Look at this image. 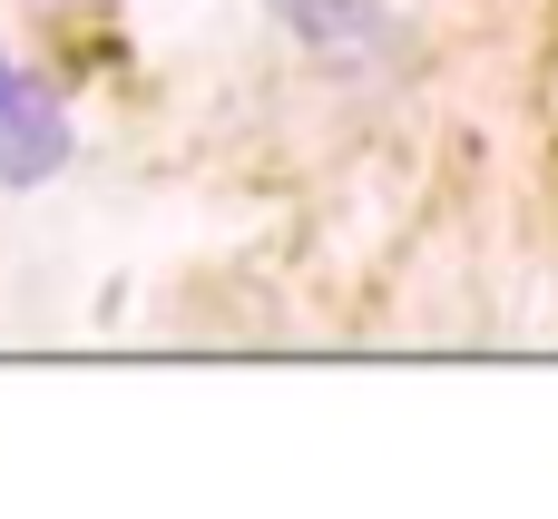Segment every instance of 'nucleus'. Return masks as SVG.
Instances as JSON below:
<instances>
[{
    "label": "nucleus",
    "instance_id": "nucleus-1",
    "mask_svg": "<svg viewBox=\"0 0 558 519\" xmlns=\"http://www.w3.org/2000/svg\"><path fill=\"white\" fill-rule=\"evenodd\" d=\"M69 167V108L39 79H0V186H39Z\"/></svg>",
    "mask_w": 558,
    "mask_h": 519
},
{
    "label": "nucleus",
    "instance_id": "nucleus-2",
    "mask_svg": "<svg viewBox=\"0 0 558 519\" xmlns=\"http://www.w3.org/2000/svg\"><path fill=\"white\" fill-rule=\"evenodd\" d=\"M275 20H284V39L294 49H314V59H383V39H392V10L383 0H265Z\"/></svg>",
    "mask_w": 558,
    "mask_h": 519
},
{
    "label": "nucleus",
    "instance_id": "nucleus-3",
    "mask_svg": "<svg viewBox=\"0 0 558 519\" xmlns=\"http://www.w3.org/2000/svg\"><path fill=\"white\" fill-rule=\"evenodd\" d=\"M0 79H20V69H10V49H0Z\"/></svg>",
    "mask_w": 558,
    "mask_h": 519
}]
</instances>
